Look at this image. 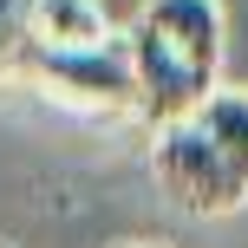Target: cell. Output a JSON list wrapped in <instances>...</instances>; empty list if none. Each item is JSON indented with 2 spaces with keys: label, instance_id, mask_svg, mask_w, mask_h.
<instances>
[{
  "label": "cell",
  "instance_id": "1",
  "mask_svg": "<svg viewBox=\"0 0 248 248\" xmlns=\"http://www.w3.org/2000/svg\"><path fill=\"white\" fill-rule=\"evenodd\" d=\"M13 72H26L46 98L78 105V111H137V78H131L124 33L98 39V46H33L26 39Z\"/></svg>",
  "mask_w": 248,
  "mask_h": 248
},
{
  "label": "cell",
  "instance_id": "2",
  "mask_svg": "<svg viewBox=\"0 0 248 248\" xmlns=\"http://www.w3.org/2000/svg\"><path fill=\"white\" fill-rule=\"evenodd\" d=\"M150 176H157V189H163L183 216H229V209H242V202H248V176H242L189 118L157 124Z\"/></svg>",
  "mask_w": 248,
  "mask_h": 248
},
{
  "label": "cell",
  "instance_id": "3",
  "mask_svg": "<svg viewBox=\"0 0 248 248\" xmlns=\"http://www.w3.org/2000/svg\"><path fill=\"white\" fill-rule=\"evenodd\" d=\"M124 52H131V78H137V118H150V131L189 118V111L216 92V72L176 59V52L163 46L157 33H144L137 20L124 26Z\"/></svg>",
  "mask_w": 248,
  "mask_h": 248
},
{
  "label": "cell",
  "instance_id": "4",
  "mask_svg": "<svg viewBox=\"0 0 248 248\" xmlns=\"http://www.w3.org/2000/svg\"><path fill=\"white\" fill-rule=\"evenodd\" d=\"M137 26L157 33L176 59L202 65V72L222 65V33H229L222 0H144V7H137Z\"/></svg>",
  "mask_w": 248,
  "mask_h": 248
},
{
  "label": "cell",
  "instance_id": "5",
  "mask_svg": "<svg viewBox=\"0 0 248 248\" xmlns=\"http://www.w3.org/2000/svg\"><path fill=\"white\" fill-rule=\"evenodd\" d=\"M20 20L33 46H98L111 39V20H105L98 0H20Z\"/></svg>",
  "mask_w": 248,
  "mask_h": 248
},
{
  "label": "cell",
  "instance_id": "6",
  "mask_svg": "<svg viewBox=\"0 0 248 248\" xmlns=\"http://www.w3.org/2000/svg\"><path fill=\"white\" fill-rule=\"evenodd\" d=\"M189 124H196V131L248 176V92H222V85H216L209 98L189 111Z\"/></svg>",
  "mask_w": 248,
  "mask_h": 248
},
{
  "label": "cell",
  "instance_id": "7",
  "mask_svg": "<svg viewBox=\"0 0 248 248\" xmlns=\"http://www.w3.org/2000/svg\"><path fill=\"white\" fill-rule=\"evenodd\" d=\"M20 46H26V20H20V0H0V72H13Z\"/></svg>",
  "mask_w": 248,
  "mask_h": 248
},
{
  "label": "cell",
  "instance_id": "8",
  "mask_svg": "<svg viewBox=\"0 0 248 248\" xmlns=\"http://www.w3.org/2000/svg\"><path fill=\"white\" fill-rule=\"evenodd\" d=\"M131 248H144V242H131Z\"/></svg>",
  "mask_w": 248,
  "mask_h": 248
},
{
  "label": "cell",
  "instance_id": "9",
  "mask_svg": "<svg viewBox=\"0 0 248 248\" xmlns=\"http://www.w3.org/2000/svg\"><path fill=\"white\" fill-rule=\"evenodd\" d=\"M0 248H7V242H0Z\"/></svg>",
  "mask_w": 248,
  "mask_h": 248
}]
</instances>
